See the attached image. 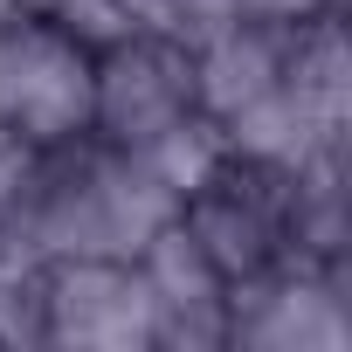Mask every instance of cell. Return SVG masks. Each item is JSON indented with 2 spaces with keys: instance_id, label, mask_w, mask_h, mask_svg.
Returning a JSON list of instances; mask_svg holds the SVG:
<instances>
[{
  "instance_id": "6da1fadb",
  "label": "cell",
  "mask_w": 352,
  "mask_h": 352,
  "mask_svg": "<svg viewBox=\"0 0 352 352\" xmlns=\"http://www.w3.org/2000/svg\"><path fill=\"white\" fill-rule=\"evenodd\" d=\"M180 208L159 173L83 131L56 152H28V201H21V249L28 256H138V242Z\"/></svg>"
},
{
  "instance_id": "7a4b0ae2",
  "label": "cell",
  "mask_w": 352,
  "mask_h": 352,
  "mask_svg": "<svg viewBox=\"0 0 352 352\" xmlns=\"http://www.w3.org/2000/svg\"><path fill=\"white\" fill-rule=\"evenodd\" d=\"M97 42L49 8H0V138L21 152H56L90 131Z\"/></svg>"
},
{
  "instance_id": "3957f363",
  "label": "cell",
  "mask_w": 352,
  "mask_h": 352,
  "mask_svg": "<svg viewBox=\"0 0 352 352\" xmlns=\"http://www.w3.org/2000/svg\"><path fill=\"white\" fill-rule=\"evenodd\" d=\"M201 118V90H194V42L166 21H124L97 42V104H90V131L145 152L159 138H173L180 124Z\"/></svg>"
},
{
  "instance_id": "277c9868",
  "label": "cell",
  "mask_w": 352,
  "mask_h": 352,
  "mask_svg": "<svg viewBox=\"0 0 352 352\" xmlns=\"http://www.w3.org/2000/svg\"><path fill=\"white\" fill-rule=\"evenodd\" d=\"M180 221L221 263L228 283H249V276L290 263L297 256L290 249V166L221 145L201 166V180L180 194Z\"/></svg>"
},
{
  "instance_id": "5b68a950",
  "label": "cell",
  "mask_w": 352,
  "mask_h": 352,
  "mask_svg": "<svg viewBox=\"0 0 352 352\" xmlns=\"http://www.w3.org/2000/svg\"><path fill=\"white\" fill-rule=\"evenodd\" d=\"M228 352H352V263H276L228 283Z\"/></svg>"
},
{
  "instance_id": "8992f818",
  "label": "cell",
  "mask_w": 352,
  "mask_h": 352,
  "mask_svg": "<svg viewBox=\"0 0 352 352\" xmlns=\"http://www.w3.org/2000/svg\"><path fill=\"white\" fill-rule=\"evenodd\" d=\"M42 352H159L145 283L124 256H42Z\"/></svg>"
},
{
  "instance_id": "52a82bcc",
  "label": "cell",
  "mask_w": 352,
  "mask_h": 352,
  "mask_svg": "<svg viewBox=\"0 0 352 352\" xmlns=\"http://www.w3.org/2000/svg\"><path fill=\"white\" fill-rule=\"evenodd\" d=\"M131 270L145 283L159 352H228V276L194 242V228L180 221V208L138 242Z\"/></svg>"
},
{
  "instance_id": "ba28073f",
  "label": "cell",
  "mask_w": 352,
  "mask_h": 352,
  "mask_svg": "<svg viewBox=\"0 0 352 352\" xmlns=\"http://www.w3.org/2000/svg\"><path fill=\"white\" fill-rule=\"evenodd\" d=\"M290 35L297 21H263V14H228L194 35V90L201 118L228 138L242 118H256L270 97H283L290 69Z\"/></svg>"
},
{
  "instance_id": "9c48e42d",
  "label": "cell",
  "mask_w": 352,
  "mask_h": 352,
  "mask_svg": "<svg viewBox=\"0 0 352 352\" xmlns=\"http://www.w3.org/2000/svg\"><path fill=\"white\" fill-rule=\"evenodd\" d=\"M290 104L318 131H352V42H345V8H324L297 21L290 35Z\"/></svg>"
},
{
  "instance_id": "30bf717a",
  "label": "cell",
  "mask_w": 352,
  "mask_h": 352,
  "mask_svg": "<svg viewBox=\"0 0 352 352\" xmlns=\"http://www.w3.org/2000/svg\"><path fill=\"white\" fill-rule=\"evenodd\" d=\"M324 8H345V0H166V28H180L187 42L201 35V28H214V21H228V14H263V21H311V14H324Z\"/></svg>"
}]
</instances>
